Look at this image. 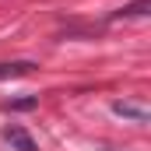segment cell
Masks as SVG:
<instances>
[{
	"label": "cell",
	"mask_w": 151,
	"mask_h": 151,
	"mask_svg": "<svg viewBox=\"0 0 151 151\" xmlns=\"http://www.w3.org/2000/svg\"><path fill=\"white\" fill-rule=\"evenodd\" d=\"M4 141H7L11 148H18V151H35V141H32L21 127H7V130H4Z\"/></svg>",
	"instance_id": "6da1fadb"
},
{
	"label": "cell",
	"mask_w": 151,
	"mask_h": 151,
	"mask_svg": "<svg viewBox=\"0 0 151 151\" xmlns=\"http://www.w3.org/2000/svg\"><path fill=\"white\" fill-rule=\"evenodd\" d=\"M35 70L32 60H18V63H0V81H11V77H25Z\"/></svg>",
	"instance_id": "7a4b0ae2"
},
{
	"label": "cell",
	"mask_w": 151,
	"mask_h": 151,
	"mask_svg": "<svg viewBox=\"0 0 151 151\" xmlns=\"http://www.w3.org/2000/svg\"><path fill=\"white\" fill-rule=\"evenodd\" d=\"M35 106H39V95H25V99H11V102H4V109H14V113L35 109Z\"/></svg>",
	"instance_id": "3957f363"
},
{
	"label": "cell",
	"mask_w": 151,
	"mask_h": 151,
	"mask_svg": "<svg viewBox=\"0 0 151 151\" xmlns=\"http://www.w3.org/2000/svg\"><path fill=\"white\" fill-rule=\"evenodd\" d=\"M116 113L119 116H134V119H144V109H137V106H127V102H116Z\"/></svg>",
	"instance_id": "277c9868"
},
{
	"label": "cell",
	"mask_w": 151,
	"mask_h": 151,
	"mask_svg": "<svg viewBox=\"0 0 151 151\" xmlns=\"http://www.w3.org/2000/svg\"><path fill=\"white\" fill-rule=\"evenodd\" d=\"M141 14H148V0H137V4L123 7V18H141Z\"/></svg>",
	"instance_id": "5b68a950"
}]
</instances>
